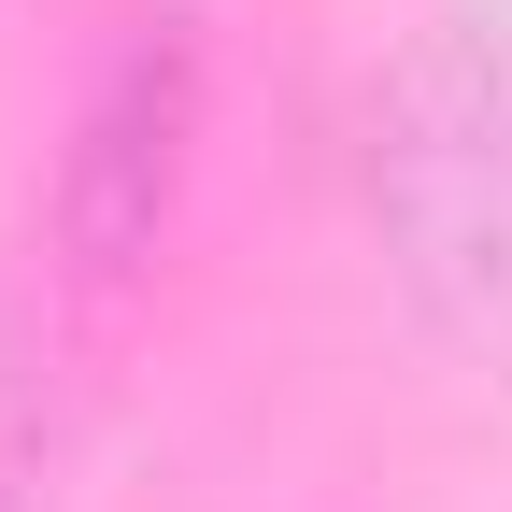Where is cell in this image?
Segmentation results:
<instances>
[{
	"mask_svg": "<svg viewBox=\"0 0 512 512\" xmlns=\"http://www.w3.org/2000/svg\"><path fill=\"white\" fill-rule=\"evenodd\" d=\"M185 157H200V43H185V15H143L100 57L72 157H57V200H43V299L72 342H114L143 313L157 242L185 214Z\"/></svg>",
	"mask_w": 512,
	"mask_h": 512,
	"instance_id": "1",
	"label": "cell"
},
{
	"mask_svg": "<svg viewBox=\"0 0 512 512\" xmlns=\"http://www.w3.org/2000/svg\"><path fill=\"white\" fill-rule=\"evenodd\" d=\"M384 228L427 313H498L512 299V57L427 43L384 100Z\"/></svg>",
	"mask_w": 512,
	"mask_h": 512,
	"instance_id": "2",
	"label": "cell"
}]
</instances>
